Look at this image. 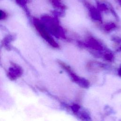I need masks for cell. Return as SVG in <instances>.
Masks as SVG:
<instances>
[{
    "mask_svg": "<svg viewBox=\"0 0 121 121\" xmlns=\"http://www.w3.org/2000/svg\"><path fill=\"white\" fill-rule=\"evenodd\" d=\"M79 109V107L78 105H73V110L74 111H76L77 110H78V109Z\"/></svg>",
    "mask_w": 121,
    "mask_h": 121,
    "instance_id": "cell-7",
    "label": "cell"
},
{
    "mask_svg": "<svg viewBox=\"0 0 121 121\" xmlns=\"http://www.w3.org/2000/svg\"><path fill=\"white\" fill-rule=\"evenodd\" d=\"M117 3L121 6V0H116Z\"/></svg>",
    "mask_w": 121,
    "mask_h": 121,
    "instance_id": "cell-8",
    "label": "cell"
},
{
    "mask_svg": "<svg viewBox=\"0 0 121 121\" xmlns=\"http://www.w3.org/2000/svg\"><path fill=\"white\" fill-rule=\"evenodd\" d=\"M88 7L89 8L90 12L92 18L96 20H100L101 19V16L99 11L93 7Z\"/></svg>",
    "mask_w": 121,
    "mask_h": 121,
    "instance_id": "cell-4",
    "label": "cell"
},
{
    "mask_svg": "<svg viewBox=\"0 0 121 121\" xmlns=\"http://www.w3.org/2000/svg\"><path fill=\"white\" fill-rule=\"evenodd\" d=\"M119 74L121 76V67L119 69Z\"/></svg>",
    "mask_w": 121,
    "mask_h": 121,
    "instance_id": "cell-9",
    "label": "cell"
},
{
    "mask_svg": "<svg viewBox=\"0 0 121 121\" xmlns=\"http://www.w3.org/2000/svg\"><path fill=\"white\" fill-rule=\"evenodd\" d=\"M114 26H115L113 24H110V25H107V26H106L105 27H106V29L107 30H109V29H111V28L114 27Z\"/></svg>",
    "mask_w": 121,
    "mask_h": 121,
    "instance_id": "cell-6",
    "label": "cell"
},
{
    "mask_svg": "<svg viewBox=\"0 0 121 121\" xmlns=\"http://www.w3.org/2000/svg\"><path fill=\"white\" fill-rule=\"evenodd\" d=\"M34 25L35 26V28L37 29V31L52 46L57 47L58 46L57 43L53 40V38L50 35L49 33L47 32V30L46 28V26L44 25L39 21L38 20L35 19L34 20Z\"/></svg>",
    "mask_w": 121,
    "mask_h": 121,
    "instance_id": "cell-1",
    "label": "cell"
},
{
    "mask_svg": "<svg viewBox=\"0 0 121 121\" xmlns=\"http://www.w3.org/2000/svg\"><path fill=\"white\" fill-rule=\"evenodd\" d=\"M6 17L5 13L2 11L1 10H0V19H4Z\"/></svg>",
    "mask_w": 121,
    "mask_h": 121,
    "instance_id": "cell-5",
    "label": "cell"
},
{
    "mask_svg": "<svg viewBox=\"0 0 121 121\" xmlns=\"http://www.w3.org/2000/svg\"><path fill=\"white\" fill-rule=\"evenodd\" d=\"M63 68H64V69H65L67 71H69V74L71 77V78H72V79H73V80L74 81H75L76 82H77V83L79 84L81 86H84V87H86L88 86L89 83L85 79H81L80 78H79L78 77L77 75H76L74 73L72 72L70 69L69 68H68L66 65H64L63 64H61Z\"/></svg>",
    "mask_w": 121,
    "mask_h": 121,
    "instance_id": "cell-3",
    "label": "cell"
},
{
    "mask_svg": "<svg viewBox=\"0 0 121 121\" xmlns=\"http://www.w3.org/2000/svg\"><path fill=\"white\" fill-rule=\"evenodd\" d=\"M46 22H47V25L48 28L50 32L53 35H60L61 30L59 28L58 24L53 19L50 18L46 19Z\"/></svg>",
    "mask_w": 121,
    "mask_h": 121,
    "instance_id": "cell-2",
    "label": "cell"
}]
</instances>
